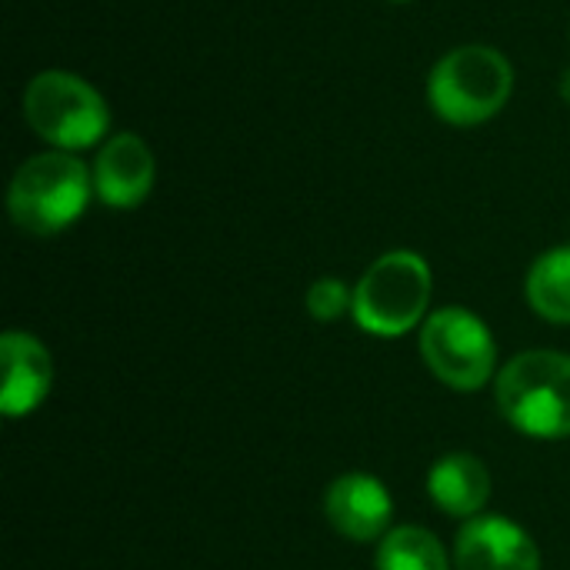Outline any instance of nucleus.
I'll return each instance as SVG.
<instances>
[{
	"instance_id": "nucleus-1",
	"label": "nucleus",
	"mask_w": 570,
	"mask_h": 570,
	"mask_svg": "<svg viewBox=\"0 0 570 570\" xmlns=\"http://www.w3.org/2000/svg\"><path fill=\"white\" fill-rule=\"evenodd\" d=\"M94 174L70 150H47L23 160L7 190L10 220L33 237L67 230L90 200Z\"/></svg>"
},
{
	"instance_id": "nucleus-2",
	"label": "nucleus",
	"mask_w": 570,
	"mask_h": 570,
	"mask_svg": "<svg viewBox=\"0 0 570 570\" xmlns=\"http://www.w3.org/2000/svg\"><path fill=\"white\" fill-rule=\"evenodd\" d=\"M514 94L511 60L488 43H464L448 50L428 80L434 114L454 127H478L498 117Z\"/></svg>"
},
{
	"instance_id": "nucleus-3",
	"label": "nucleus",
	"mask_w": 570,
	"mask_h": 570,
	"mask_svg": "<svg viewBox=\"0 0 570 570\" xmlns=\"http://www.w3.org/2000/svg\"><path fill=\"white\" fill-rule=\"evenodd\" d=\"M498 407L511 428L541 441L570 438V357L524 351L498 374Z\"/></svg>"
},
{
	"instance_id": "nucleus-4",
	"label": "nucleus",
	"mask_w": 570,
	"mask_h": 570,
	"mask_svg": "<svg viewBox=\"0 0 570 570\" xmlns=\"http://www.w3.org/2000/svg\"><path fill=\"white\" fill-rule=\"evenodd\" d=\"M431 267L414 250L377 257L354 287V321L374 337H401L414 331L431 304Z\"/></svg>"
},
{
	"instance_id": "nucleus-5",
	"label": "nucleus",
	"mask_w": 570,
	"mask_h": 570,
	"mask_svg": "<svg viewBox=\"0 0 570 570\" xmlns=\"http://www.w3.org/2000/svg\"><path fill=\"white\" fill-rule=\"evenodd\" d=\"M23 117L40 140L70 154L100 144L110 127L100 90L70 70H40L23 90Z\"/></svg>"
},
{
	"instance_id": "nucleus-6",
	"label": "nucleus",
	"mask_w": 570,
	"mask_h": 570,
	"mask_svg": "<svg viewBox=\"0 0 570 570\" xmlns=\"http://www.w3.org/2000/svg\"><path fill=\"white\" fill-rule=\"evenodd\" d=\"M421 354L441 384L464 394L481 391L498 367L491 327L464 307H441L421 324Z\"/></svg>"
},
{
	"instance_id": "nucleus-7",
	"label": "nucleus",
	"mask_w": 570,
	"mask_h": 570,
	"mask_svg": "<svg viewBox=\"0 0 570 570\" xmlns=\"http://www.w3.org/2000/svg\"><path fill=\"white\" fill-rule=\"evenodd\" d=\"M458 570H541V551L534 538L498 514L464 521L454 544Z\"/></svg>"
},
{
	"instance_id": "nucleus-8",
	"label": "nucleus",
	"mask_w": 570,
	"mask_h": 570,
	"mask_svg": "<svg viewBox=\"0 0 570 570\" xmlns=\"http://www.w3.org/2000/svg\"><path fill=\"white\" fill-rule=\"evenodd\" d=\"M324 511L341 538L354 544H371V541H384L394 518V501L377 478L344 474L327 488Z\"/></svg>"
},
{
	"instance_id": "nucleus-9",
	"label": "nucleus",
	"mask_w": 570,
	"mask_h": 570,
	"mask_svg": "<svg viewBox=\"0 0 570 570\" xmlns=\"http://www.w3.org/2000/svg\"><path fill=\"white\" fill-rule=\"evenodd\" d=\"M154 177H157V160L144 144V137L117 134L97 154L94 194L114 210H130L147 200Z\"/></svg>"
},
{
	"instance_id": "nucleus-10",
	"label": "nucleus",
	"mask_w": 570,
	"mask_h": 570,
	"mask_svg": "<svg viewBox=\"0 0 570 570\" xmlns=\"http://www.w3.org/2000/svg\"><path fill=\"white\" fill-rule=\"evenodd\" d=\"M0 364H3V391H0L3 417L13 421L33 414L53 387V361L47 347L27 331H7L0 337Z\"/></svg>"
},
{
	"instance_id": "nucleus-11",
	"label": "nucleus",
	"mask_w": 570,
	"mask_h": 570,
	"mask_svg": "<svg viewBox=\"0 0 570 570\" xmlns=\"http://www.w3.org/2000/svg\"><path fill=\"white\" fill-rule=\"evenodd\" d=\"M431 501L451 518H478L491 498V474L474 454H448L428 474Z\"/></svg>"
},
{
	"instance_id": "nucleus-12",
	"label": "nucleus",
	"mask_w": 570,
	"mask_h": 570,
	"mask_svg": "<svg viewBox=\"0 0 570 570\" xmlns=\"http://www.w3.org/2000/svg\"><path fill=\"white\" fill-rule=\"evenodd\" d=\"M528 304L551 324H570V247L541 254L528 271Z\"/></svg>"
},
{
	"instance_id": "nucleus-13",
	"label": "nucleus",
	"mask_w": 570,
	"mask_h": 570,
	"mask_svg": "<svg viewBox=\"0 0 570 570\" xmlns=\"http://www.w3.org/2000/svg\"><path fill=\"white\" fill-rule=\"evenodd\" d=\"M377 570H451V558L428 528H394L377 544Z\"/></svg>"
},
{
	"instance_id": "nucleus-14",
	"label": "nucleus",
	"mask_w": 570,
	"mask_h": 570,
	"mask_svg": "<svg viewBox=\"0 0 570 570\" xmlns=\"http://www.w3.org/2000/svg\"><path fill=\"white\" fill-rule=\"evenodd\" d=\"M347 311H354V291H351L344 281H337V277H321V281L311 284V291H307V314H311L314 321L331 324V321L344 317Z\"/></svg>"
},
{
	"instance_id": "nucleus-15",
	"label": "nucleus",
	"mask_w": 570,
	"mask_h": 570,
	"mask_svg": "<svg viewBox=\"0 0 570 570\" xmlns=\"http://www.w3.org/2000/svg\"><path fill=\"white\" fill-rule=\"evenodd\" d=\"M561 97H564V100L570 104V70L564 73V77H561Z\"/></svg>"
},
{
	"instance_id": "nucleus-16",
	"label": "nucleus",
	"mask_w": 570,
	"mask_h": 570,
	"mask_svg": "<svg viewBox=\"0 0 570 570\" xmlns=\"http://www.w3.org/2000/svg\"><path fill=\"white\" fill-rule=\"evenodd\" d=\"M391 3H411V0H391Z\"/></svg>"
}]
</instances>
